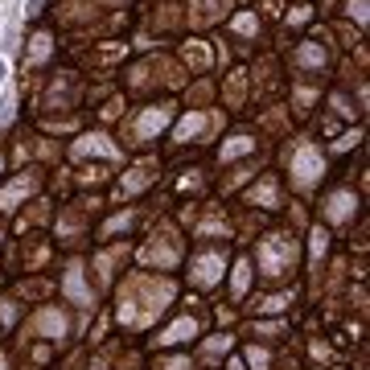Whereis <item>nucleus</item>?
Instances as JSON below:
<instances>
[]
</instances>
